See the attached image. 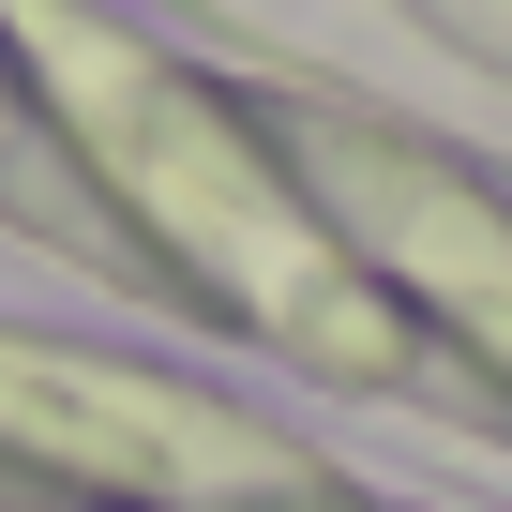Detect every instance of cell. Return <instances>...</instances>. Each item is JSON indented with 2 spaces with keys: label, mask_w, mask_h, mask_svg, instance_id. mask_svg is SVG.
Segmentation results:
<instances>
[{
  "label": "cell",
  "mask_w": 512,
  "mask_h": 512,
  "mask_svg": "<svg viewBox=\"0 0 512 512\" xmlns=\"http://www.w3.org/2000/svg\"><path fill=\"white\" fill-rule=\"evenodd\" d=\"M256 106H272L302 196L362 241V272L422 317L452 407L512 437V196L467 151H437V136H407V121H377L347 91H256Z\"/></svg>",
  "instance_id": "cell-3"
},
{
  "label": "cell",
  "mask_w": 512,
  "mask_h": 512,
  "mask_svg": "<svg viewBox=\"0 0 512 512\" xmlns=\"http://www.w3.org/2000/svg\"><path fill=\"white\" fill-rule=\"evenodd\" d=\"M0 226H31V241H61V256H91V272H121V287H136L121 226L91 211V181H76V151H61V121H46L31 61H16V16H0Z\"/></svg>",
  "instance_id": "cell-4"
},
{
  "label": "cell",
  "mask_w": 512,
  "mask_h": 512,
  "mask_svg": "<svg viewBox=\"0 0 512 512\" xmlns=\"http://www.w3.org/2000/svg\"><path fill=\"white\" fill-rule=\"evenodd\" d=\"M0 16H16V61H31V91H46V121H61V151H76L91 211L121 226L151 302H196L211 332H241L256 362H287V377H317L347 407L377 392V407L467 422L452 377H437V347H422V317L302 196L272 106H256L241 76H211V61H181V46H151L121 16H91V0H0Z\"/></svg>",
  "instance_id": "cell-1"
},
{
  "label": "cell",
  "mask_w": 512,
  "mask_h": 512,
  "mask_svg": "<svg viewBox=\"0 0 512 512\" xmlns=\"http://www.w3.org/2000/svg\"><path fill=\"white\" fill-rule=\"evenodd\" d=\"M0 512H377L302 422L181 362L0 332Z\"/></svg>",
  "instance_id": "cell-2"
}]
</instances>
